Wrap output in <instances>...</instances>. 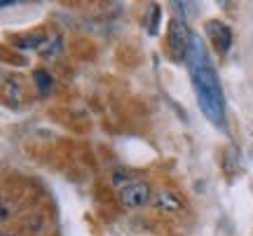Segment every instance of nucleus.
Returning a JSON list of instances; mask_svg holds the SVG:
<instances>
[{"label": "nucleus", "mask_w": 253, "mask_h": 236, "mask_svg": "<svg viewBox=\"0 0 253 236\" xmlns=\"http://www.w3.org/2000/svg\"><path fill=\"white\" fill-rule=\"evenodd\" d=\"M185 64H188L190 80H192V87H195V96H197L202 115L213 127L225 129L227 127L225 96H223V89H220V80H218V73L213 68V61H211L204 42L197 35L192 37V47H190Z\"/></svg>", "instance_id": "obj_1"}, {"label": "nucleus", "mask_w": 253, "mask_h": 236, "mask_svg": "<svg viewBox=\"0 0 253 236\" xmlns=\"http://www.w3.org/2000/svg\"><path fill=\"white\" fill-rule=\"evenodd\" d=\"M192 37L195 33H190L188 24L183 19H171L169 26H167V47H169V54L176 61H185L190 54V47H192Z\"/></svg>", "instance_id": "obj_2"}, {"label": "nucleus", "mask_w": 253, "mask_h": 236, "mask_svg": "<svg viewBox=\"0 0 253 236\" xmlns=\"http://www.w3.org/2000/svg\"><path fill=\"white\" fill-rule=\"evenodd\" d=\"M118 201L120 206L125 208H143L153 201V192H150V185L145 180H136V182H126L125 187L118 190Z\"/></svg>", "instance_id": "obj_3"}, {"label": "nucleus", "mask_w": 253, "mask_h": 236, "mask_svg": "<svg viewBox=\"0 0 253 236\" xmlns=\"http://www.w3.org/2000/svg\"><path fill=\"white\" fill-rule=\"evenodd\" d=\"M204 33L207 37L211 40V45L216 49L220 56H225L230 49H232V40H235V33H232V28L227 26L225 21H220V19H209L204 21Z\"/></svg>", "instance_id": "obj_4"}, {"label": "nucleus", "mask_w": 253, "mask_h": 236, "mask_svg": "<svg viewBox=\"0 0 253 236\" xmlns=\"http://www.w3.org/2000/svg\"><path fill=\"white\" fill-rule=\"evenodd\" d=\"M153 208L157 213H164V215H176V213H181L183 210V201L181 197L171 190H157L153 192Z\"/></svg>", "instance_id": "obj_5"}, {"label": "nucleus", "mask_w": 253, "mask_h": 236, "mask_svg": "<svg viewBox=\"0 0 253 236\" xmlns=\"http://www.w3.org/2000/svg\"><path fill=\"white\" fill-rule=\"evenodd\" d=\"M242 169V155L235 145H227L223 150V171H225L227 178H235L237 173Z\"/></svg>", "instance_id": "obj_6"}, {"label": "nucleus", "mask_w": 253, "mask_h": 236, "mask_svg": "<svg viewBox=\"0 0 253 236\" xmlns=\"http://www.w3.org/2000/svg\"><path fill=\"white\" fill-rule=\"evenodd\" d=\"M42 45H45V35H38V33H26V35L12 37V47H17V49H21V52L40 49Z\"/></svg>", "instance_id": "obj_7"}, {"label": "nucleus", "mask_w": 253, "mask_h": 236, "mask_svg": "<svg viewBox=\"0 0 253 236\" xmlns=\"http://www.w3.org/2000/svg\"><path fill=\"white\" fill-rule=\"evenodd\" d=\"M33 82H36L38 94H40V96H45V94H49V89H52V84H54V80H52V75L47 73V70H42V68H38V70H33Z\"/></svg>", "instance_id": "obj_8"}, {"label": "nucleus", "mask_w": 253, "mask_h": 236, "mask_svg": "<svg viewBox=\"0 0 253 236\" xmlns=\"http://www.w3.org/2000/svg\"><path fill=\"white\" fill-rule=\"evenodd\" d=\"M61 37H52V40H45V45L38 49V54L42 56V59H52V56H56L59 52H61Z\"/></svg>", "instance_id": "obj_9"}, {"label": "nucleus", "mask_w": 253, "mask_h": 236, "mask_svg": "<svg viewBox=\"0 0 253 236\" xmlns=\"http://www.w3.org/2000/svg\"><path fill=\"white\" fill-rule=\"evenodd\" d=\"M150 24H148V33L150 35H157V26H160V17H162V12H160V7L157 5H150Z\"/></svg>", "instance_id": "obj_10"}, {"label": "nucleus", "mask_w": 253, "mask_h": 236, "mask_svg": "<svg viewBox=\"0 0 253 236\" xmlns=\"http://www.w3.org/2000/svg\"><path fill=\"white\" fill-rule=\"evenodd\" d=\"M173 7H176V9H183V12H181V19L185 21V24H188V19L195 14L197 5H195V2H173Z\"/></svg>", "instance_id": "obj_11"}, {"label": "nucleus", "mask_w": 253, "mask_h": 236, "mask_svg": "<svg viewBox=\"0 0 253 236\" xmlns=\"http://www.w3.org/2000/svg\"><path fill=\"white\" fill-rule=\"evenodd\" d=\"M7 220H9V208L2 203V222H7Z\"/></svg>", "instance_id": "obj_12"}, {"label": "nucleus", "mask_w": 253, "mask_h": 236, "mask_svg": "<svg viewBox=\"0 0 253 236\" xmlns=\"http://www.w3.org/2000/svg\"><path fill=\"white\" fill-rule=\"evenodd\" d=\"M2 236H14V234H9V232H2Z\"/></svg>", "instance_id": "obj_13"}]
</instances>
